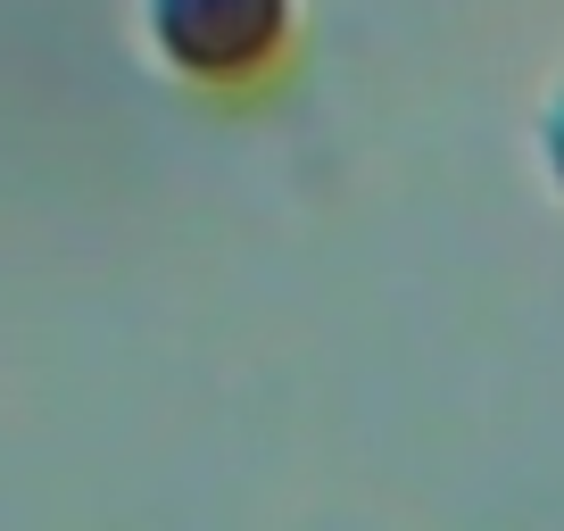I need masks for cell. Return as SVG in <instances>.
I'll list each match as a JSON object with an SVG mask.
<instances>
[{
	"mask_svg": "<svg viewBox=\"0 0 564 531\" xmlns=\"http://www.w3.org/2000/svg\"><path fill=\"white\" fill-rule=\"evenodd\" d=\"M274 18H282V0H159L166 51H183L192 67H208V75L258 58L265 34H274Z\"/></svg>",
	"mask_w": 564,
	"mask_h": 531,
	"instance_id": "1",
	"label": "cell"
},
{
	"mask_svg": "<svg viewBox=\"0 0 564 531\" xmlns=\"http://www.w3.org/2000/svg\"><path fill=\"white\" fill-rule=\"evenodd\" d=\"M556 150H564V142H556Z\"/></svg>",
	"mask_w": 564,
	"mask_h": 531,
	"instance_id": "2",
	"label": "cell"
}]
</instances>
